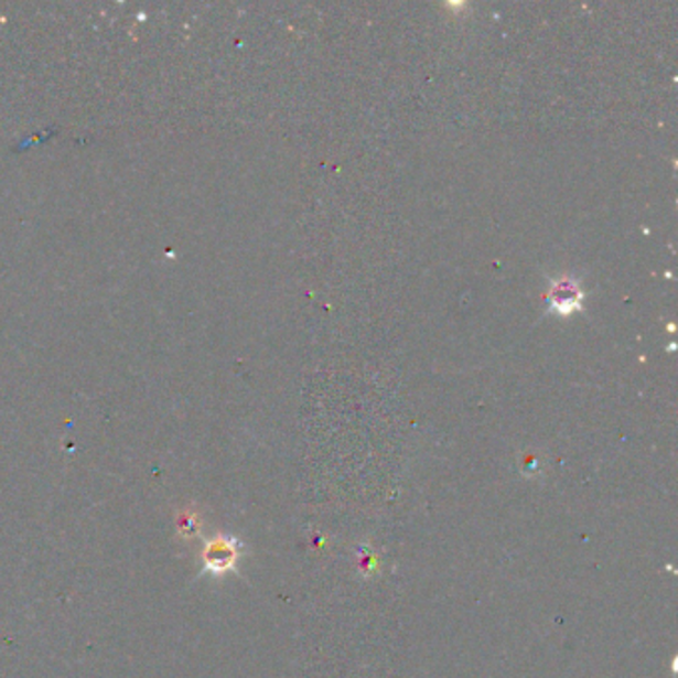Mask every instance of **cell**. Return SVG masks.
Here are the masks:
<instances>
[{"mask_svg":"<svg viewBox=\"0 0 678 678\" xmlns=\"http://www.w3.org/2000/svg\"><path fill=\"white\" fill-rule=\"evenodd\" d=\"M237 557H239L237 541L225 539V537L213 539L212 544H207V549L203 551L205 569L212 571V573H225V571L234 569Z\"/></svg>","mask_w":678,"mask_h":678,"instance_id":"1","label":"cell"}]
</instances>
